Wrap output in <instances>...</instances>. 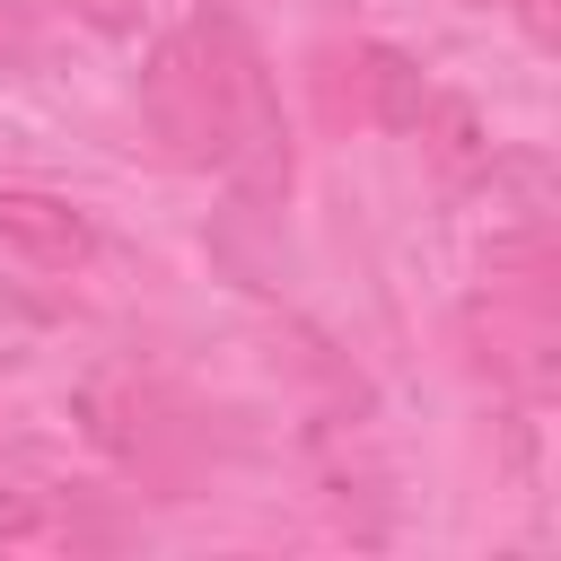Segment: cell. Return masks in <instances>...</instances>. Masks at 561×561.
I'll return each instance as SVG.
<instances>
[{
	"mask_svg": "<svg viewBox=\"0 0 561 561\" xmlns=\"http://www.w3.org/2000/svg\"><path fill=\"white\" fill-rule=\"evenodd\" d=\"M140 114L167 140L175 167H210L228 175L245 202H280L289 193V123H280V88L254 53V35L228 9L184 18L149 70H140Z\"/></svg>",
	"mask_w": 561,
	"mask_h": 561,
	"instance_id": "cell-1",
	"label": "cell"
},
{
	"mask_svg": "<svg viewBox=\"0 0 561 561\" xmlns=\"http://www.w3.org/2000/svg\"><path fill=\"white\" fill-rule=\"evenodd\" d=\"M0 254L26 272H79L96 254V228L79 202L35 193V184H0Z\"/></svg>",
	"mask_w": 561,
	"mask_h": 561,
	"instance_id": "cell-2",
	"label": "cell"
},
{
	"mask_svg": "<svg viewBox=\"0 0 561 561\" xmlns=\"http://www.w3.org/2000/svg\"><path fill=\"white\" fill-rule=\"evenodd\" d=\"M96 543H114V526L88 500L35 491V482H0V552L44 561V552H96Z\"/></svg>",
	"mask_w": 561,
	"mask_h": 561,
	"instance_id": "cell-3",
	"label": "cell"
},
{
	"mask_svg": "<svg viewBox=\"0 0 561 561\" xmlns=\"http://www.w3.org/2000/svg\"><path fill=\"white\" fill-rule=\"evenodd\" d=\"M44 53V26H35V0H0V79H26Z\"/></svg>",
	"mask_w": 561,
	"mask_h": 561,
	"instance_id": "cell-4",
	"label": "cell"
},
{
	"mask_svg": "<svg viewBox=\"0 0 561 561\" xmlns=\"http://www.w3.org/2000/svg\"><path fill=\"white\" fill-rule=\"evenodd\" d=\"M61 9H70V18H79V26H96V35H131V26H140V9H149V0H61Z\"/></svg>",
	"mask_w": 561,
	"mask_h": 561,
	"instance_id": "cell-5",
	"label": "cell"
},
{
	"mask_svg": "<svg viewBox=\"0 0 561 561\" xmlns=\"http://www.w3.org/2000/svg\"><path fill=\"white\" fill-rule=\"evenodd\" d=\"M473 9H508L535 44H552V35H561V9H552V0H473Z\"/></svg>",
	"mask_w": 561,
	"mask_h": 561,
	"instance_id": "cell-6",
	"label": "cell"
}]
</instances>
